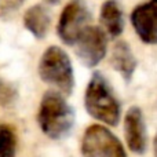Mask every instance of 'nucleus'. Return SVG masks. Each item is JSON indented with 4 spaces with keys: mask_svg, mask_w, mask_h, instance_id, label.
Masks as SVG:
<instances>
[{
    "mask_svg": "<svg viewBox=\"0 0 157 157\" xmlns=\"http://www.w3.org/2000/svg\"><path fill=\"white\" fill-rule=\"evenodd\" d=\"M37 123L50 139H62L69 135L75 124V110L61 92L47 91L41 97Z\"/></svg>",
    "mask_w": 157,
    "mask_h": 157,
    "instance_id": "obj_1",
    "label": "nucleus"
},
{
    "mask_svg": "<svg viewBox=\"0 0 157 157\" xmlns=\"http://www.w3.org/2000/svg\"><path fill=\"white\" fill-rule=\"evenodd\" d=\"M87 113L95 120L108 125H117L120 121L121 106L117 101L109 81L102 73H92L84 94Z\"/></svg>",
    "mask_w": 157,
    "mask_h": 157,
    "instance_id": "obj_2",
    "label": "nucleus"
},
{
    "mask_svg": "<svg viewBox=\"0 0 157 157\" xmlns=\"http://www.w3.org/2000/svg\"><path fill=\"white\" fill-rule=\"evenodd\" d=\"M37 72L44 83L62 95H71L75 87L73 66L69 55L58 46H50L40 57Z\"/></svg>",
    "mask_w": 157,
    "mask_h": 157,
    "instance_id": "obj_3",
    "label": "nucleus"
},
{
    "mask_svg": "<svg viewBox=\"0 0 157 157\" xmlns=\"http://www.w3.org/2000/svg\"><path fill=\"white\" fill-rule=\"evenodd\" d=\"M81 155L84 157H127L120 139L109 128L99 124H92L84 131Z\"/></svg>",
    "mask_w": 157,
    "mask_h": 157,
    "instance_id": "obj_4",
    "label": "nucleus"
},
{
    "mask_svg": "<svg viewBox=\"0 0 157 157\" xmlns=\"http://www.w3.org/2000/svg\"><path fill=\"white\" fill-rule=\"evenodd\" d=\"M91 13L84 0H71L59 15L57 32L59 39L68 46H75L87 26H90Z\"/></svg>",
    "mask_w": 157,
    "mask_h": 157,
    "instance_id": "obj_5",
    "label": "nucleus"
},
{
    "mask_svg": "<svg viewBox=\"0 0 157 157\" xmlns=\"http://www.w3.org/2000/svg\"><path fill=\"white\" fill-rule=\"evenodd\" d=\"M75 47H76V55L81 63L87 68H94L106 55L108 50L106 32L99 26L90 25L83 30Z\"/></svg>",
    "mask_w": 157,
    "mask_h": 157,
    "instance_id": "obj_6",
    "label": "nucleus"
},
{
    "mask_svg": "<svg viewBox=\"0 0 157 157\" xmlns=\"http://www.w3.org/2000/svg\"><path fill=\"white\" fill-rule=\"evenodd\" d=\"M131 24L144 43L157 44V0L136 6L131 13Z\"/></svg>",
    "mask_w": 157,
    "mask_h": 157,
    "instance_id": "obj_7",
    "label": "nucleus"
},
{
    "mask_svg": "<svg viewBox=\"0 0 157 157\" xmlns=\"http://www.w3.org/2000/svg\"><path fill=\"white\" fill-rule=\"evenodd\" d=\"M124 135L125 142H127L131 152L136 153V155L145 153L147 146V134L144 113L138 106H131L125 113Z\"/></svg>",
    "mask_w": 157,
    "mask_h": 157,
    "instance_id": "obj_8",
    "label": "nucleus"
},
{
    "mask_svg": "<svg viewBox=\"0 0 157 157\" xmlns=\"http://www.w3.org/2000/svg\"><path fill=\"white\" fill-rule=\"evenodd\" d=\"M99 21L106 35L110 37H119L124 30V13L117 0H106L101 7Z\"/></svg>",
    "mask_w": 157,
    "mask_h": 157,
    "instance_id": "obj_9",
    "label": "nucleus"
},
{
    "mask_svg": "<svg viewBox=\"0 0 157 157\" xmlns=\"http://www.w3.org/2000/svg\"><path fill=\"white\" fill-rule=\"evenodd\" d=\"M110 63L116 72L121 75L124 81H131L134 72L136 69V58L134 57L132 50L127 41H117L113 47L110 57Z\"/></svg>",
    "mask_w": 157,
    "mask_h": 157,
    "instance_id": "obj_10",
    "label": "nucleus"
},
{
    "mask_svg": "<svg viewBox=\"0 0 157 157\" xmlns=\"http://www.w3.org/2000/svg\"><path fill=\"white\" fill-rule=\"evenodd\" d=\"M51 17L50 11L43 4H35L24 14V25L36 39H44L50 29Z\"/></svg>",
    "mask_w": 157,
    "mask_h": 157,
    "instance_id": "obj_11",
    "label": "nucleus"
},
{
    "mask_svg": "<svg viewBox=\"0 0 157 157\" xmlns=\"http://www.w3.org/2000/svg\"><path fill=\"white\" fill-rule=\"evenodd\" d=\"M15 131L8 124H0V157H15Z\"/></svg>",
    "mask_w": 157,
    "mask_h": 157,
    "instance_id": "obj_12",
    "label": "nucleus"
},
{
    "mask_svg": "<svg viewBox=\"0 0 157 157\" xmlns=\"http://www.w3.org/2000/svg\"><path fill=\"white\" fill-rule=\"evenodd\" d=\"M17 98L18 92L15 87L4 78H0V105L4 108H11L17 102Z\"/></svg>",
    "mask_w": 157,
    "mask_h": 157,
    "instance_id": "obj_13",
    "label": "nucleus"
},
{
    "mask_svg": "<svg viewBox=\"0 0 157 157\" xmlns=\"http://www.w3.org/2000/svg\"><path fill=\"white\" fill-rule=\"evenodd\" d=\"M25 0H3V11L4 13H10V11H15L24 4Z\"/></svg>",
    "mask_w": 157,
    "mask_h": 157,
    "instance_id": "obj_14",
    "label": "nucleus"
},
{
    "mask_svg": "<svg viewBox=\"0 0 157 157\" xmlns=\"http://www.w3.org/2000/svg\"><path fill=\"white\" fill-rule=\"evenodd\" d=\"M153 150H155V156L157 157V134L155 136V141H153Z\"/></svg>",
    "mask_w": 157,
    "mask_h": 157,
    "instance_id": "obj_15",
    "label": "nucleus"
},
{
    "mask_svg": "<svg viewBox=\"0 0 157 157\" xmlns=\"http://www.w3.org/2000/svg\"><path fill=\"white\" fill-rule=\"evenodd\" d=\"M47 3H50V4H58V3L61 2V0H46Z\"/></svg>",
    "mask_w": 157,
    "mask_h": 157,
    "instance_id": "obj_16",
    "label": "nucleus"
}]
</instances>
